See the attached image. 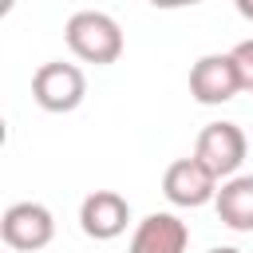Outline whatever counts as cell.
Masks as SVG:
<instances>
[{"mask_svg":"<svg viewBox=\"0 0 253 253\" xmlns=\"http://www.w3.org/2000/svg\"><path fill=\"white\" fill-rule=\"evenodd\" d=\"M87 95V75L75 67V63H63V59H47L36 67L32 75V99L51 111V115H67L83 103Z\"/></svg>","mask_w":253,"mask_h":253,"instance_id":"3","label":"cell"},{"mask_svg":"<svg viewBox=\"0 0 253 253\" xmlns=\"http://www.w3.org/2000/svg\"><path fill=\"white\" fill-rule=\"evenodd\" d=\"M237 12H241L245 20H253V4H245V0H241V4H237Z\"/></svg>","mask_w":253,"mask_h":253,"instance_id":"11","label":"cell"},{"mask_svg":"<svg viewBox=\"0 0 253 253\" xmlns=\"http://www.w3.org/2000/svg\"><path fill=\"white\" fill-rule=\"evenodd\" d=\"M190 245V229L178 213H166V210H154L146 213L134 233H130V245L126 253H186Z\"/></svg>","mask_w":253,"mask_h":253,"instance_id":"8","label":"cell"},{"mask_svg":"<svg viewBox=\"0 0 253 253\" xmlns=\"http://www.w3.org/2000/svg\"><path fill=\"white\" fill-rule=\"evenodd\" d=\"M63 40H67L71 55H79L83 63H95V67H107L123 55V28L115 16H107L99 8L75 12L63 28Z\"/></svg>","mask_w":253,"mask_h":253,"instance_id":"1","label":"cell"},{"mask_svg":"<svg viewBox=\"0 0 253 253\" xmlns=\"http://www.w3.org/2000/svg\"><path fill=\"white\" fill-rule=\"evenodd\" d=\"M213 210L229 229L253 233V174H237V178L221 182V190L213 198Z\"/></svg>","mask_w":253,"mask_h":253,"instance_id":"9","label":"cell"},{"mask_svg":"<svg viewBox=\"0 0 253 253\" xmlns=\"http://www.w3.org/2000/svg\"><path fill=\"white\" fill-rule=\"evenodd\" d=\"M79 225L87 237L95 241H115L119 233H126L130 225V202L119 190H95L83 198L79 206Z\"/></svg>","mask_w":253,"mask_h":253,"instance_id":"7","label":"cell"},{"mask_svg":"<svg viewBox=\"0 0 253 253\" xmlns=\"http://www.w3.org/2000/svg\"><path fill=\"white\" fill-rule=\"evenodd\" d=\"M0 237L12 253H36L43 245H51L55 237V217L47 206L40 202H16L4 210L0 217Z\"/></svg>","mask_w":253,"mask_h":253,"instance_id":"4","label":"cell"},{"mask_svg":"<svg viewBox=\"0 0 253 253\" xmlns=\"http://www.w3.org/2000/svg\"><path fill=\"white\" fill-rule=\"evenodd\" d=\"M233 59H237V71H241V87L253 95V40H241L233 47Z\"/></svg>","mask_w":253,"mask_h":253,"instance_id":"10","label":"cell"},{"mask_svg":"<svg viewBox=\"0 0 253 253\" xmlns=\"http://www.w3.org/2000/svg\"><path fill=\"white\" fill-rule=\"evenodd\" d=\"M245 154H249V138H245V130H241L237 123H225V119H221V123H206V126L198 130L194 158H198L217 182L237 178Z\"/></svg>","mask_w":253,"mask_h":253,"instance_id":"2","label":"cell"},{"mask_svg":"<svg viewBox=\"0 0 253 253\" xmlns=\"http://www.w3.org/2000/svg\"><path fill=\"white\" fill-rule=\"evenodd\" d=\"M237 91H245V87H241V71H237L233 51H210L190 67V95L202 107L229 103Z\"/></svg>","mask_w":253,"mask_h":253,"instance_id":"5","label":"cell"},{"mask_svg":"<svg viewBox=\"0 0 253 253\" xmlns=\"http://www.w3.org/2000/svg\"><path fill=\"white\" fill-rule=\"evenodd\" d=\"M217 190H221L217 178H213L194 154L170 162L166 174H162V194H166V202H170V206H182V210H198V206L213 202Z\"/></svg>","mask_w":253,"mask_h":253,"instance_id":"6","label":"cell"},{"mask_svg":"<svg viewBox=\"0 0 253 253\" xmlns=\"http://www.w3.org/2000/svg\"><path fill=\"white\" fill-rule=\"evenodd\" d=\"M210 253H241V249H233V245H213Z\"/></svg>","mask_w":253,"mask_h":253,"instance_id":"12","label":"cell"}]
</instances>
